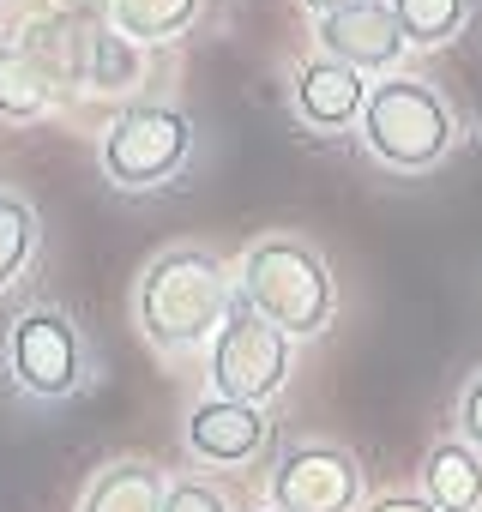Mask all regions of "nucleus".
Wrapping results in <instances>:
<instances>
[{
  "label": "nucleus",
  "mask_w": 482,
  "mask_h": 512,
  "mask_svg": "<svg viewBox=\"0 0 482 512\" xmlns=\"http://www.w3.org/2000/svg\"><path fill=\"white\" fill-rule=\"evenodd\" d=\"M320 55L344 61L350 73H386L404 55L392 7L386 0H362V7H344V13L320 19Z\"/></svg>",
  "instance_id": "obj_8"
},
{
  "label": "nucleus",
  "mask_w": 482,
  "mask_h": 512,
  "mask_svg": "<svg viewBox=\"0 0 482 512\" xmlns=\"http://www.w3.org/2000/svg\"><path fill=\"white\" fill-rule=\"evenodd\" d=\"M37 211L19 199V193H0V290L19 284V272L31 266V253H37Z\"/></svg>",
  "instance_id": "obj_16"
},
{
  "label": "nucleus",
  "mask_w": 482,
  "mask_h": 512,
  "mask_svg": "<svg viewBox=\"0 0 482 512\" xmlns=\"http://www.w3.org/2000/svg\"><path fill=\"white\" fill-rule=\"evenodd\" d=\"M404 49H440L446 37H458V25L470 19V0H386Z\"/></svg>",
  "instance_id": "obj_15"
},
{
  "label": "nucleus",
  "mask_w": 482,
  "mask_h": 512,
  "mask_svg": "<svg viewBox=\"0 0 482 512\" xmlns=\"http://www.w3.org/2000/svg\"><path fill=\"white\" fill-rule=\"evenodd\" d=\"M362 103H368L362 73H350L332 55H314L296 73V109L308 127H350V121H362Z\"/></svg>",
  "instance_id": "obj_10"
},
{
  "label": "nucleus",
  "mask_w": 482,
  "mask_h": 512,
  "mask_svg": "<svg viewBox=\"0 0 482 512\" xmlns=\"http://www.w3.org/2000/svg\"><path fill=\"white\" fill-rule=\"evenodd\" d=\"M362 139L368 151L386 163V169H434L446 151H452V109L440 103V91L428 79H380L368 85V103H362Z\"/></svg>",
  "instance_id": "obj_3"
},
{
  "label": "nucleus",
  "mask_w": 482,
  "mask_h": 512,
  "mask_svg": "<svg viewBox=\"0 0 482 512\" xmlns=\"http://www.w3.org/2000/svg\"><path fill=\"white\" fill-rule=\"evenodd\" d=\"M85 79H91L97 91H121V85H133V79H139V55H133V43H121L115 31H91V37H85Z\"/></svg>",
  "instance_id": "obj_17"
},
{
  "label": "nucleus",
  "mask_w": 482,
  "mask_h": 512,
  "mask_svg": "<svg viewBox=\"0 0 482 512\" xmlns=\"http://www.w3.org/2000/svg\"><path fill=\"white\" fill-rule=\"evenodd\" d=\"M362 464L332 440H302L272 464V506L278 512H356Z\"/></svg>",
  "instance_id": "obj_7"
},
{
  "label": "nucleus",
  "mask_w": 482,
  "mask_h": 512,
  "mask_svg": "<svg viewBox=\"0 0 482 512\" xmlns=\"http://www.w3.org/2000/svg\"><path fill=\"white\" fill-rule=\"evenodd\" d=\"M308 13H320V19H332V13H344V7H362V0H302Z\"/></svg>",
  "instance_id": "obj_21"
},
{
  "label": "nucleus",
  "mask_w": 482,
  "mask_h": 512,
  "mask_svg": "<svg viewBox=\"0 0 482 512\" xmlns=\"http://www.w3.org/2000/svg\"><path fill=\"white\" fill-rule=\"evenodd\" d=\"M157 512H229V500H223L211 482L181 476V482H169V488H163V506H157Z\"/></svg>",
  "instance_id": "obj_18"
},
{
  "label": "nucleus",
  "mask_w": 482,
  "mask_h": 512,
  "mask_svg": "<svg viewBox=\"0 0 482 512\" xmlns=\"http://www.w3.org/2000/svg\"><path fill=\"white\" fill-rule=\"evenodd\" d=\"M187 157H193V121L169 103H133L103 133V175L127 193L181 175Z\"/></svg>",
  "instance_id": "obj_4"
},
{
  "label": "nucleus",
  "mask_w": 482,
  "mask_h": 512,
  "mask_svg": "<svg viewBox=\"0 0 482 512\" xmlns=\"http://www.w3.org/2000/svg\"><path fill=\"white\" fill-rule=\"evenodd\" d=\"M272 512H278V506H272Z\"/></svg>",
  "instance_id": "obj_23"
},
{
  "label": "nucleus",
  "mask_w": 482,
  "mask_h": 512,
  "mask_svg": "<svg viewBox=\"0 0 482 512\" xmlns=\"http://www.w3.org/2000/svg\"><path fill=\"white\" fill-rule=\"evenodd\" d=\"M422 500L434 512H476L482 506V458L464 440H440L422 464Z\"/></svg>",
  "instance_id": "obj_11"
},
{
  "label": "nucleus",
  "mask_w": 482,
  "mask_h": 512,
  "mask_svg": "<svg viewBox=\"0 0 482 512\" xmlns=\"http://www.w3.org/2000/svg\"><path fill=\"white\" fill-rule=\"evenodd\" d=\"M7 368L19 380V392L31 398H73L79 380H85V344H79V326L55 308H31L13 320V338H7Z\"/></svg>",
  "instance_id": "obj_6"
},
{
  "label": "nucleus",
  "mask_w": 482,
  "mask_h": 512,
  "mask_svg": "<svg viewBox=\"0 0 482 512\" xmlns=\"http://www.w3.org/2000/svg\"><path fill=\"white\" fill-rule=\"evenodd\" d=\"M157 506H163V476L145 458H121L97 470V482L79 500V512H157Z\"/></svg>",
  "instance_id": "obj_12"
},
{
  "label": "nucleus",
  "mask_w": 482,
  "mask_h": 512,
  "mask_svg": "<svg viewBox=\"0 0 482 512\" xmlns=\"http://www.w3.org/2000/svg\"><path fill=\"white\" fill-rule=\"evenodd\" d=\"M241 302L284 338H314L332 326V302H338L332 266L302 235H266L241 260Z\"/></svg>",
  "instance_id": "obj_2"
},
{
  "label": "nucleus",
  "mask_w": 482,
  "mask_h": 512,
  "mask_svg": "<svg viewBox=\"0 0 482 512\" xmlns=\"http://www.w3.org/2000/svg\"><path fill=\"white\" fill-rule=\"evenodd\" d=\"M476 512H482V506H476Z\"/></svg>",
  "instance_id": "obj_22"
},
{
  "label": "nucleus",
  "mask_w": 482,
  "mask_h": 512,
  "mask_svg": "<svg viewBox=\"0 0 482 512\" xmlns=\"http://www.w3.org/2000/svg\"><path fill=\"white\" fill-rule=\"evenodd\" d=\"M290 380V338L266 326L248 302H229V320L211 344V398L229 404H260Z\"/></svg>",
  "instance_id": "obj_5"
},
{
  "label": "nucleus",
  "mask_w": 482,
  "mask_h": 512,
  "mask_svg": "<svg viewBox=\"0 0 482 512\" xmlns=\"http://www.w3.org/2000/svg\"><path fill=\"white\" fill-rule=\"evenodd\" d=\"M368 512H434V506L416 494H380V500H368Z\"/></svg>",
  "instance_id": "obj_20"
},
{
  "label": "nucleus",
  "mask_w": 482,
  "mask_h": 512,
  "mask_svg": "<svg viewBox=\"0 0 482 512\" xmlns=\"http://www.w3.org/2000/svg\"><path fill=\"white\" fill-rule=\"evenodd\" d=\"M205 0H109V31L121 43H169L199 19Z\"/></svg>",
  "instance_id": "obj_13"
},
{
  "label": "nucleus",
  "mask_w": 482,
  "mask_h": 512,
  "mask_svg": "<svg viewBox=\"0 0 482 512\" xmlns=\"http://www.w3.org/2000/svg\"><path fill=\"white\" fill-rule=\"evenodd\" d=\"M458 422H464V440L482 446V368L470 374V386H464V398H458Z\"/></svg>",
  "instance_id": "obj_19"
},
{
  "label": "nucleus",
  "mask_w": 482,
  "mask_h": 512,
  "mask_svg": "<svg viewBox=\"0 0 482 512\" xmlns=\"http://www.w3.org/2000/svg\"><path fill=\"white\" fill-rule=\"evenodd\" d=\"M187 446L205 464H248V458L266 452V416H260V404L205 398L187 416Z\"/></svg>",
  "instance_id": "obj_9"
},
{
  "label": "nucleus",
  "mask_w": 482,
  "mask_h": 512,
  "mask_svg": "<svg viewBox=\"0 0 482 512\" xmlns=\"http://www.w3.org/2000/svg\"><path fill=\"white\" fill-rule=\"evenodd\" d=\"M55 103V73L31 49L0 55V121H37Z\"/></svg>",
  "instance_id": "obj_14"
},
{
  "label": "nucleus",
  "mask_w": 482,
  "mask_h": 512,
  "mask_svg": "<svg viewBox=\"0 0 482 512\" xmlns=\"http://www.w3.org/2000/svg\"><path fill=\"white\" fill-rule=\"evenodd\" d=\"M229 302H235V284H229L217 253H205V247H169V253H157V260L145 266L133 314H139V332L157 350L181 356V350H199L205 338L223 332Z\"/></svg>",
  "instance_id": "obj_1"
}]
</instances>
